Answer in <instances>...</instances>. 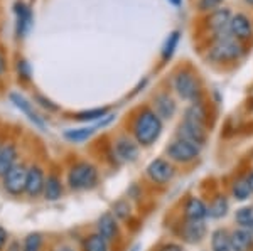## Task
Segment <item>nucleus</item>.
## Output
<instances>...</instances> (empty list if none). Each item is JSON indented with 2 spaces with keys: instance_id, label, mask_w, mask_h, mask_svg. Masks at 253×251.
Returning a JSON list of instances; mask_svg holds the SVG:
<instances>
[{
  "instance_id": "1",
  "label": "nucleus",
  "mask_w": 253,
  "mask_h": 251,
  "mask_svg": "<svg viewBox=\"0 0 253 251\" xmlns=\"http://www.w3.org/2000/svg\"><path fill=\"white\" fill-rule=\"evenodd\" d=\"M162 133V120L156 111L144 110L138 113L133 123V135L138 145L142 147H149V145L156 143V140Z\"/></svg>"
},
{
  "instance_id": "2",
  "label": "nucleus",
  "mask_w": 253,
  "mask_h": 251,
  "mask_svg": "<svg viewBox=\"0 0 253 251\" xmlns=\"http://www.w3.org/2000/svg\"><path fill=\"white\" fill-rule=\"evenodd\" d=\"M98 182V171L95 165L88 162H78L71 167L68 174V184L75 191H86L95 187Z\"/></svg>"
},
{
  "instance_id": "3",
  "label": "nucleus",
  "mask_w": 253,
  "mask_h": 251,
  "mask_svg": "<svg viewBox=\"0 0 253 251\" xmlns=\"http://www.w3.org/2000/svg\"><path fill=\"white\" fill-rule=\"evenodd\" d=\"M242 54V47L236 42V37L231 34V31H223V36L218 34L216 42L213 44L210 51V58L216 63H224V61H233L240 58Z\"/></svg>"
},
{
  "instance_id": "4",
  "label": "nucleus",
  "mask_w": 253,
  "mask_h": 251,
  "mask_svg": "<svg viewBox=\"0 0 253 251\" xmlns=\"http://www.w3.org/2000/svg\"><path fill=\"white\" fill-rule=\"evenodd\" d=\"M199 152H201L199 145L191 143V142L182 139H175L166 148L169 160L175 162V164H191V162H194L199 157Z\"/></svg>"
},
{
  "instance_id": "5",
  "label": "nucleus",
  "mask_w": 253,
  "mask_h": 251,
  "mask_svg": "<svg viewBox=\"0 0 253 251\" xmlns=\"http://www.w3.org/2000/svg\"><path fill=\"white\" fill-rule=\"evenodd\" d=\"M27 172H29V169H26L22 164H15L3 176V187H5V191L12 194V196H20L22 192H26Z\"/></svg>"
},
{
  "instance_id": "6",
  "label": "nucleus",
  "mask_w": 253,
  "mask_h": 251,
  "mask_svg": "<svg viewBox=\"0 0 253 251\" xmlns=\"http://www.w3.org/2000/svg\"><path fill=\"white\" fill-rule=\"evenodd\" d=\"M174 90L177 91V95L182 100L187 101H196V98L199 96V83L196 79V76L189 71H181L174 79Z\"/></svg>"
},
{
  "instance_id": "7",
  "label": "nucleus",
  "mask_w": 253,
  "mask_h": 251,
  "mask_svg": "<svg viewBox=\"0 0 253 251\" xmlns=\"http://www.w3.org/2000/svg\"><path fill=\"white\" fill-rule=\"evenodd\" d=\"M147 176L154 184L159 185H166L174 179L175 176V169L170 164V160L167 159H154L147 165Z\"/></svg>"
},
{
  "instance_id": "8",
  "label": "nucleus",
  "mask_w": 253,
  "mask_h": 251,
  "mask_svg": "<svg viewBox=\"0 0 253 251\" xmlns=\"http://www.w3.org/2000/svg\"><path fill=\"white\" fill-rule=\"evenodd\" d=\"M177 139L187 140V142H191V143H196V145H199V147H203V143L206 142V130L203 125L182 120V123L179 125V130H177Z\"/></svg>"
},
{
  "instance_id": "9",
  "label": "nucleus",
  "mask_w": 253,
  "mask_h": 251,
  "mask_svg": "<svg viewBox=\"0 0 253 251\" xmlns=\"http://www.w3.org/2000/svg\"><path fill=\"white\" fill-rule=\"evenodd\" d=\"M15 32L19 37H26L32 27V10L24 2L15 3Z\"/></svg>"
},
{
  "instance_id": "10",
  "label": "nucleus",
  "mask_w": 253,
  "mask_h": 251,
  "mask_svg": "<svg viewBox=\"0 0 253 251\" xmlns=\"http://www.w3.org/2000/svg\"><path fill=\"white\" fill-rule=\"evenodd\" d=\"M206 224L205 221H184V224L181 226V236L186 243H199L203 238L206 236Z\"/></svg>"
},
{
  "instance_id": "11",
  "label": "nucleus",
  "mask_w": 253,
  "mask_h": 251,
  "mask_svg": "<svg viewBox=\"0 0 253 251\" xmlns=\"http://www.w3.org/2000/svg\"><path fill=\"white\" fill-rule=\"evenodd\" d=\"M44 185H46V177H44L42 169L38 165H32L27 172V185H26V192L31 197H38L39 194L44 192Z\"/></svg>"
},
{
  "instance_id": "12",
  "label": "nucleus",
  "mask_w": 253,
  "mask_h": 251,
  "mask_svg": "<svg viewBox=\"0 0 253 251\" xmlns=\"http://www.w3.org/2000/svg\"><path fill=\"white\" fill-rule=\"evenodd\" d=\"M208 216V206L203 199L193 196L184 202V217L187 221H205Z\"/></svg>"
},
{
  "instance_id": "13",
  "label": "nucleus",
  "mask_w": 253,
  "mask_h": 251,
  "mask_svg": "<svg viewBox=\"0 0 253 251\" xmlns=\"http://www.w3.org/2000/svg\"><path fill=\"white\" fill-rule=\"evenodd\" d=\"M96 229H98V234L105 238L108 243L110 241H115L117 236H118V222H117V217L113 216L112 213H105L103 216H100L98 219V224H96Z\"/></svg>"
},
{
  "instance_id": "14",
  "label": "nucleus",
  "mask_w": 253,
  "mask_h": 251,
  "mask_svg": "<svg viewBox=\"0 0 253 251\" xmlns=\"http://www.w3.org/2000/svg\"><path fill=\"white\" fill-rule=\"evenodd\" d=\"M10 100H12V103L15 105V107L19 108L20 111L24 113V115L29 118L32 123L36 125V127H39V128H46V125H44V121H42V118L38 115V113L34 111V108H32V103H29L24 96H20V95H17V93H12L10 95Z\"/></svg>"
},
{
  "instance_id": "15",
  "label": "nucleus",
  "mask_w": 253,
  "mask_h": 251,
  "mask_svg": "<svg viewBox=\"0 0 253 251\" xmlns=\"http://www.w3.org/2000/svg\"><path fill=\"white\" fill-rule=\"evenodd\" d=\"M230 241L231 251H250L253 245V234L248 229L238 228L230 234Z\"/></svg>"
},
{
  "instance_id": "16",
  "label": "nucleus",
  "mask_w": 253,
  "mask_h": 251,
  "mask_svg": "<svg viewBox=\"0 0 253 251\" xmlns=\"http://www.w3.org/2000/svg\"><path fill=\"white\" fill-rule=\"evenodd\" d=\"M115 152H117L118 159L124 160V162H133V160H137V157H138L137 143H133L132 140L125 139V137H122V139L117 140Z\"/></svg>"
},
{
  "instance_id": "17",
  "label": "nucleus",
  "mask_w": 253,
  "mask_h": 251,
  "mask_svg": "<svg viewBox=\"0 0 253 251\" xmlns=\"http://www.w3.org/2000/svg\"><path fill=\"white\" fill-rule=\"evenodd\" d=\"M230 31L236 39H248V37H252V34H253L250 20H248V17H245L243 14H238L231 19Z\"/></svg>"
},
{
  "instance_id": "18",
  "label": "nucleus",
  "mask_w": 253,
  "mask_h": 251,
  "mask_svg": "<svg viewBox=\"0 0 253 251\" xmlns=\"http://www.w3.org/2000/svg\"><path fill=\"white\" fill-rule=\"evenodd\" d=\"M15 159H17V148L14 143H7L0 148V176H5L15 165Z\"/></svg>"
},
{
  "instance_id": "19",
  "label": "nucleus",
  "mask_w": 253,
  "mask_h": 251,
  "mask_svg": "<svg viewBox=\"0 0 253 251\" xmlns=\"http://www.w3.org/2000/svg\"><path fill=\"white\" fill-rule=\"evenodd\" d=\"M230 22H231V15H230V10L228 9L216 10L208 17V26L216 32L226 31L228 27H230Z\"/></svg>"
},
{
  "instance_id": "20",
  "label": "nucleus",
  "mask_w": 253,
  "mask_h": 251,
  "mask_svg": "<svg viewBox=\"0 0 253 251\" xmlns=\"http://www.w3.org/2000/svg\"><path fill=\"white\" fill-rule=\"evenodd\" d=\"M154 103H156V113L159 116H161V120L164 118H172V115L175 113V103L172 101L169 95H159L156 96V100H154Z\"/></svg>"
},
{
  "instance_id": "21",
  "label": "nucleus",
  "mask_w": 253,
  "mask_h": 251,
  "mask_svg": "<svg viewBox=\"0 0 253 251\" xmlns=\"http://www.w3.org/2000/svg\"><path fill=\"white\" fill-rule=\"evenodd\" d=\"M230 211V202L224 196H216L213 201H211V204L208 206V213H210V217H213V219H221L224 217Z\"/></svg>"
},
{
  "instance_id": "22",
  "label": "nucleus",
  "mask_w": 253,
  "mask_h": 251,
  "mask_svg": "<svg viewBox=\"0 0 253 251\" xmlns=\"http://www.w3.org/2000/svg\"><path fill=\"white\" fill-rule=\"evenodd\" d=\"M63 194V185H61V180L58 176L51 174L46 179V185H44V197L47 201H58Z\"/></svg>"
},
{
  "instance_id": "23",
  "label": "nucleus",
  "mask_w": 253,
  "mask_h": 251,
  "mask_svg": "<svg viewBox=\"0 0 253 251\" xmlns=\"http://www.w3.org/2000/svg\"><path fill=\"white\" fill-rule=\"evenodd\" d=\"M98 130L96 125L93 127H81V128H71V130H66L64 132V139L73 142V143H81V142L88 140L89 137L93 135Z\"/></svg>"
},
{
  "instance_id": "24",
  "label": "nucleus",
  "mask_w": 253,
  "mask_h": 251,
  "mask_svg": "<svg viewBox=\"0 0 253 251\" xmlns=\"http://www.w3.org/2000/svg\"><path fill=\"white\" fill-rule=\"evenodd\" d=\"M211 248L213 251H231L230 234L226 233V229H216L211 234Z\"/></svg>"
},
{
  "instance_id": "25",
  "label": "nucleus",
  "mask_w": 253,
  "mask_h": 251,
  "mask_svg": "<svg viewBox=\"0 0 253 251\" xmlns=\"http://www.w3.org/2000/svg\"><path fill=\"white\" fill-rule=\"evenodd\" d=\"M83 248H84V251H110L108 250V241L98 233L89 234L86 240H84Z\"/></svg>"
},
{
  "instance_id": "26",
  "label": "nucleus",
  "mask_w": 253,
  "mask_h": 251,
  "mask_svg": "<svg viewBox=\"0 0 253 251\" xmlns=\"http://www.w3.org/2000/svg\"><path fill=\"white\" fill-rule=\"evenodd\" d=\"M231 192H233V197L236 201H247L248 197L252 196V189L250 184L247 182V179H238L233 182V187H231Z\"/></svg>"
},
{
  "instance_id": "27",
  "label": "nucleus",
  "mask_w": 253,
  "mask_h": 251,
  "mask_svg": "<svg viewBox=\"0 0 253 251\" xmlns=\"http://www.w3.org/2000/svg\"><path fill=\"white\" fill-rule=\"evenodd\" d=\"M235 221L238 222L240 228L250 229L253 228V208H242L235 214Z\"/></svg>"
},
{
  "instance_id": "28",
  "label": "nucleus",
  "mask_w": 253,
  "mask_h": 251,
  "mask_svg": "<svg viewBox=\"0 0 253 251\" xmlns=\"http://www.w3.org/2000/svg\"><path fill=\"white\" fill-rule=\"evenodd\" d=\"M108 115V108H95V110H88V111H81L76 115V120L80 121H96V120H103Z\"/></svg>"
},
{
  "instance_id": "29",
  "label": "nucleus",
  "mask_w": 253,
  "mask_h": 251,
  "mask_svg": "<svg viewBox=\"0 0 253 251\" xmlns=\"http://www.w3.org/2000/svg\"><path fill=\"white\" fill-rule=\"evenodd\" d=\"M177 42H179V32L174 31L172 34H169V37L166 39V44H164V47H162V59L167 61L172 58L175 47H177Z\"/></svg>"
},
{
  "instance_id": "30",
  "label": "nucleus",
  "mask_w": 253,
  "mask_h": 251,
  "mask_svg": "<svg viewBox=\"0 0 253 251\" xmlns=\"http://www.w3.org/2000/svg\"><path fill=\"white\" fill-rule=\"evenodd\" d=\"M41 245H42V238L39 233H32L24 241L22 251H41Z\"/></svg>"
},
{
  "instance_id": "31",
  "label": "nucleus",
  "mask_w": 253,
  "mask_h": 251,
  "mask_svg": "<svg viewBox=\"0 0 253 251\" xmlns=\"http://www.w3.org/2000/svg\"><path fill=\"white\" fill-rule=\"evenodd\" d=\"M17 71H19V76L22 79H29L31 78V66L26 59H19L17 63Z\"/></svg>"
},
{
  "instance_id": "32",
  "label": "nucleus",
  "mask_w": 253,
  "mask_h": 251,
  "mask_svg": "<svg viewBox=\"0 0 253 251\" xmlns=\"http://www.w3.org/2000/svg\"><path fill=\"white\" fill-rule=\"evenodd\" d=\"M113 211H115V216H118V217H122V219H124V217L128 216V213H130L128 202H125V201L117 202L115 208H113Z\"/></svg>"
},
{
  "instance_id": "33",
  "label": "nucleus",
  "mask_w": 253,
  "mask_h": 251,
  "mask_svg": "<svg viewBox=\"0 0 253 251\" xmlns=\"http://www.w3.org/2000/svg\"><path fill=\"white\" fill-rule=\"evenodd\" d=\"M223 0H201L199 2V9L201 10H213L214 7H218Z\"/></svg>"
},
{
  "instance_id": "34",
  "label": "nucleus",
  "mask_w": 253,
  "mask_h": 251,
  "mask_svg": "<svg viewBox=\"0 0 253 251\" xmlns=\"http://www.w3.org/2000/svg\"><path fill=\"white\" fill-rule=\"evenodd\" d=\"M159 251H182L181 245H175V243H167V245L162 246Z\"/></svg>"
},
{
  "instance_id": "35",
  "label": "nucleus",
  "mask_w": 253,
  "mask_h": 251,
  "mask_svg": "<svg viewBox=\"0 0 253 251\" xmlns=\"http://www.w3.org/2000/svg\"><path fill=\"white\" fill-rule=\"evenodd\" d=\"M36 98H38V100L41 101V105H42V107L49 108V110H58V107H56V105H52L51 101L46 100V98H42V96H36Z\"/></svg>"
},
{
  "instance_id": "36",
  "label": "nucleus",
  "mask_w": 253,
  "mask_h": 251,
  "mask_svg": "<svg viewBox=\"0 0 253 251\" xmlns=\"http://www.w3.org/2000/svg\"><path fill=\"white\" fill-rule=\"evenodd\" d=\"M5 241H7V231L3 228H0V251H2L3 245H5Z\"/></svg>"
},
{
  "instance_id": "37",
  "label": "nucleus",
  "mask_w": 253,
  "mask_h": 251,
  "mask_svg": "<svg viewBox=\"0 0 253 251\" xmlns=\"http://www.w3.org/2000/svg\"><path fill=\"white\" fill-rule=\"evenodd\" d=\"M54 251H75L71 248V246H68V245H59V246H56Z\"/></svg>"
},
{
  "instance_id": "38",
  "label": "nucleus",
  "mask_w": 253,
  "mask_h": 251,
  "mask_svg": "<svg viewBox=\"0 0 253 251\" xmlns=\"http://www.w3.org/2000/svg\"><path fill=\"white\" fill-rule=\"evenodd\" d=\"M3 70H5V59H3L2 52H0V74L3 72Z\"/></svg>"
},
{
  "instance_id": "39",
  "label": "nucleus",
  "mask_w": 253,
  "mask_h": 251,
  "mask_svg": "<svg viewBox=\"0 0 253 251\" xmlns=\"http://www.w3.org/2000/svg\"><path fill=\"white\" fill-rule=\"evenodd\" d=\"M247 182L250 184V189H252V192H253V172L247 177Z\"/></svg>"
},
{
  "instance_id": "40",
  "label": "nucleus",
  "mask_w": 253,
  "mask_h": 251,
  "mask_svg": "<svg viewBox=\"0 0 253 251\" xmlns=\"http://www.w3.org/2000/svg\"><path fill=\"white\" fill-rule=\"evenodd\" d=\"M169 2H170V3H174L175 7H179V5H181V2H182V0H169Z\"/></svg>"
},
{
  "instance_id": "41",
  "label": "nucleus",
  "mask_w": 253,
  "mask_h": 251,
  "mask_svg": "<svg viewBox=\"0 0 253 251\" xmlns=\"http://www.w3.org/2000/svg\"><path fill=\"white\" fill-rule=\"evenodd\" d=\"M138 248H140V246H135V248H133L132 251H138Z\"/></svg>"
},
{
  "instance_id": "42",
  "label": "nucleus",
  "mask_w": 253,
  "mask_h": 251,
  "mask_svg": "<svg viewBox=\"0 0 253 251\" xmlns=\"http://www.w3.org/2000/svg\"><path fill=\"white\" fill-rule=\"evenodd\" d=\"M247 2H248V3H253V0H247Z\"/></svg>"
}]
</instances>
